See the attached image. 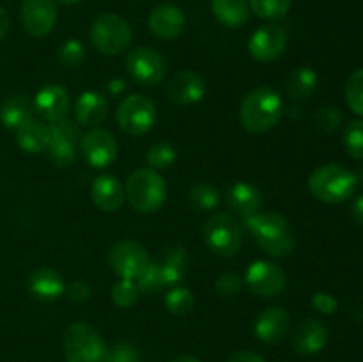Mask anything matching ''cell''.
Returning <instances> with one entry per match:
<instances>
[{"mask_svg":"<svg viewBox=\"0 0 363 362\" xmlns=\"http://www.w3.org/2000/svg\"><path fill=\"white\" fill-rule=\"evenodd\" d=\"M344 96H346L350 109L363 117V67L350 75L346 89H344Z\"/></svg>","mask_w":363,"mask_h":362,"instance_id":"obj_34","label":"cell"},{"mask_svg":"<svg viewBox=\"0 0 363 362\" xmlns=\"http://www.w3.org/2000/svg\"><path fill=\"white\" fill-rule=\"evenodd\" d=\"M152 263L156 265L158 272L162 273L165 286L179 284L188 275L191 265L186 248L179 247V245H170V247L160 251L158 256L152 259Z\"/></svg>","mask_w":363,"mask_h":362,"instance_id":"obj_18","label":"cell"},{"mask_svg":"<svg viewBox=\"0 0 363 362\" xmlns=\"http://www.w3.org/2000/svg\"><path fill=\"white\" fill-rule=\"evenodd\" d=\"M20 18L28 34L34 38H45L57 23L55 0H23Z\"/></svg>","mask_w":363,"mask_h":362,"instance_id":"obj_15","label":"cell"},{"mask_svg":"<svg viewBox=\"0 0 363 362\" xmlns=\"http://www.w3.org/2000/svg\"><path fill=\"white\" fill-rule=\"evenodd\" d=\"M137 286L140 290V293L144 295H158L160 291L165 287V283L162 279V273L158 272L155 263H149V266L145 268V272L138 277Z\"/></svg>","mask_w":363,"mask_h":362,"instance_id":"obj_37","label":"cell"},{"mask_svg":"<svg viewBox=\"0 0 363 362\" xmlns=\"http://www.w3.org/2000/svg\"><path fill=\"white\" fill-rule=\"evenodd\" d=\"M80 149L85 162L94 169H105V167L112 165L119 153L116 137L103 128H94V130L87 131L82 137Z\"/></svg>","mask_w":363,"mask_h":362,"instance_id":"obj_14","label":"cell"},{"mask_svg":"<svg viewBox=\"0 0 363 362\" xmlns=\"http://www.w3.org/2000/svg\"><path fill=\"white\" fill-rule=\"evenodd\" d=\"M69 92L59 84H46L34 98V112L45 123H59L69 112Z\"/></svg>","mask_w":363,"mask_h":362,"instance_id":"obj_16","label":"cell"},{"mask_svg":"<svg viewBox=\"0 0 363 362\" xmlns=\"http://www.w3.org/2000/svg\"><path fill=\"white\" fill-rule=\"evenodd\" d=\"M340 123H342V116H340V112L335 106H321L314 116L315 128L319 131H325V133L337 130L340 126Z\"/></svg>","mask_w":363,"mask_h":362,"instance_id":"obj_39","label":"cell"},{"mask_svg":"<svg viewBox=\"0 0 363 362\" xmlns=\"http://www.w3.org/2000/svg\"><path fill=\"white\" fill-rule=\"evenodd\" d=\"M291 329V316L282 307H268L257 316L254 334L261 343L277 344L287 336Z\"/></svg>","mask_w":363,"mask_h":362,"instance_id":"obj_20","label":"cell"},{"mask_svg":"<svg viewBox=\"0 0 363 362\" xmlns=\"http://www.w3.org/2000/svg\"><path fill=\"white\" fill-rule=\"evenodd\" d=\"M91 197L96 208H99L101 212H117L123 206L126 192H124L119 177H116L113 174H101L92 181Z\"/></svg>","mask_w":363,"mask_h":362,"instance_id":"obj_23","label":"cell"},{"mask_svg":"<svg viewBox=\"0 0 363 362\" xmlns=\"http://www.w3.org/2000/svg\"><path fill=\"white\" fill-rule=\"evenodd\" d=\"M170 362H202V361H199V358L195 357H190V355H181V357L172 358Z\"/></svg>","mask_w":363,"mask_h":362,"instance_id":"obj_48","label":"cell"},{"mask_svg":"<svg viewBox=\"0 0 363 362\" xmlns=\"http://www.w3.org/2000/svg\"><path fill=\"white\" fill-rule=\"evenodd\" d=\"M80 138V131L73 121L62 119L59 123L50 124L48 146L46 155L50 162L59 169H66L77 162V144Z\"/></svg>","mask_w":363,"mask_h":362,"instance_id":"obj_10","label":"cell"},{"mask_svg":"<svg viewBox=\"0 0 363 362\" xmlns=\"http://www.w3.org/2000/svg\"><path fill=\"white\" fill-rule=\"evenodd\" d=\"M116 117L123 131L130 135H144L155 126L156 105L147 96L131 94L121 102Z\"/></svg>","mask_w":363,"mask_h":362,"instance_id":"obj_8","label":"cell"},{"mask_svg":"<svg viewBox=\"0 0 363 362\" xmlns=\"http://www.w3.org/2000/svg\"><path fill=\"white\" fill-rule=\"evenodd\" d=\"M241 286H243V280H241V277L238 275V273L225 272L222 273V275H218V279H216L215 291L220 297L233 298L240 293Z\"/></svg>","mask_w":363,"mask_h":362,"instance_id":"obj_40","label":"cell"},{"mask_svg":"<svg viewBox=\"0 0 363 362\" xmlns=\"http://www.w3.org/2000/svg\"><path fill=\"white\" fill-rule=\"evenodd\" d=\"M225 202L229 209H233L236 215L247 219V216L254 215L261 209L262 194L255 185L247 183V181H238L227 192Z\"/></svg>","mask_w":363,"mask_h":362,"instance_id":"obj_24","label":"cell"},{"mask_svg":"<svg viewBox=\"0 0 363 362\" xmlns=\"http://www.w3.org/2000/svg\"><path fill=\"white\" fill-rule=\"evenodd\" d=\"M57 57L64 66L74 67L85 60V46L78 39H69L60 46Z\"/></svg>","mask_w":363,"mask_h":362,"instance_id":"obj_38","label":"cell"},{"mask_svg":"<svg viewBox=\"0 0 363 362\" xmlns=\"http://www.w3.org/2000/svg\"><path fill=\"white\" fill-rule=\"evenodd\" d=\"M126 71L140 85L152 87V85L162 84L163 78H165L167 62L162 53L156 52L155 48L140 46V48H135L128 53Z\"/></svg>","mask_w":363,"mask_h":362,"instance_id":"obj_11","label":"cell"},{"mask_svg":"<svg viewBox=\"0 0 363 362\" xmlns=\"http://www.w3.org/2000/svg\"><path fill=\"white\" fill-rule=\"evenodd\" d=\"M66 280L53 268H35L28 275V293L39 302H55L66 293Z\"/></svg>","mask_w":363,"mask_h":362,"instance_id":"obj_22","label":"cell"},{"mask_svg":"<svg viewBox=\"0 0 363 362\" xmlns=\"http://www.w3.org/2000/svg\"><path fill=\"white\" fill-rule=\"evenodd\" d=\"M147 163L151 169H169L176 162V149L170 142L160 141L147 149Z\"/></svg>","mask_w":363,"mask_h":362,"instance_id":"obj_33","label":"cell"},{"mask_svg":"<svg viewBox=\"0 0 363 362\" xmlns=\"http://www.w3.org/2000/svg\"><path fill=\"white\" fill-rule=\"evenodd\" d=\"M167 96L177 105H195L202 102L208 92L204 78L190 70L177 71L167 84Z\"/></svg>","mask_w":363,"mask_h":362,"instance_id":"obj_17","label":"cell"},{"mask_svg":"<svg viewBox=\"0 0 363 362\" xmlns=\"http://www.w3.org/2000/svg\"><path fill=\"white\" fill-rule=\"evenodd\" d=\"M14 131H16V141L21 151L28 153V155H38V153L46 151L50 126H46L45 121L32 117V119L18 126Z\"/></svg>","mask_w":363,"mask_h":362,"instance_id":"obj_27","label":"cell"},{"mask_svg":"<svg viewBox=\"0 0 363 362\" xmlns=\"http://www.w3.org/2000/svg\"><path fill=\"white\" fill-rule=\"evenodd\" d=\"M245 226L259 243V247L273 258H286L294 251V231L286 216L279 213H254L245 219Z\"/></svg>","mask_w":363,"mask_h":362,"instance_id":"obj_1","label":"cell"},{"mask_svg":"<svg viewBox=\"0 0 363 362\" xmlns=\"http://www.w3.org/2000/svg\"><path fill=\"white\" fill-rule=\"evenodd\" d=\"M312 307L318 312H323V314H335L337 309H339V302L333 295L318 291V293L312 295Z\"/></svg>","mask_w":363,"mask_h":362,"instance_id":"obj_42","label":"cell"},{"mask_svg":"<svg viewBox=\"0 0 363 362\" xmlns=\"http://www.w3.org/2000/svg\"><path fill=\"white\" fill-rule=\"evenodd\" d=\"M351 215H353L354 222L363 227V194L358 195V197L353 201V206H351Z\"/></svg>","mask_w":363,"mask_h":362,"instance_id":"obj_45","label":"cell"},{"mask_svg":"<svg viewBox=\"0 0 363 362\" xmlns=\"http://www.w3.org/2000/svg\"><path fill=\"white\" fill-rule=\"evenodd\" d=\"M287 46V31L279 23H268L259 27L248 41V52L259 62L277 60Z\"/></svg>","mask_w":363,"mask_h":362,"instance_id":"obj_13","label":"cell"},{"mask_svg":"<svg viewBox=\"0 0 363 362\" xmlns=\"http://www.w3.org/2000/svg\"><path fill=\"white\" fill-rule=\"evenodd\" d=\"M126 197L138 213L151 215L160 212L167 201V185L162 174L151 167L137 169L126 181Z\"/></svg>","mask_w":363,"mask_h":362,"instance_id":"obj_4","label":"cell"},{"mask_svg":"<svg viewBox=\"0 0 363 362\" xmlns=\"http://www.w3.org/2000/svg\"><path fill=\"white\" fill-rule=\"evenodd\" d=\"M66 293L71 302H85L89 297H91L92 291L87 280L77 279V280H71V283L67 284Z\"/></svg>","mask_w":363,"mask_h":362,"instance_id":"obj_43","label":"cell"},{"mask_svg":"<svg viewBox=\"0 0 363 362\" xmlns=\"http://www.w3.org/2000/svg\"><path fill=\"white\" fill-rule=\"evenodd\" d=\"M108 263L121 279L137 283L138 277L149 266L151 259H149V252L145 251L142 243L135 240H121L110 248Z\"/></svg>","mask_w":363,"mask_h":362,"instance_id":"obj_9","label":"cell"},{"mask_svg":"<svg viewBox=\"0 0 363 362\" xmlns=\"http://www.w3.org/2000/svg\"><path fill=\"white\" fill-rule=\"evenodd\" d=\"M307 185L318 201L326 204H340L354 194L358 177L339 163H325L311 174Z\"/></svg>","mask_w":363,"mask_h":362,"instance_id":"obj_3","label":"cell"},{"mask_svg":"<svg viewBox=\"0 0 363 362\" xmlns=\"http://www.w3.org/2000/svg\"><path fill=\"white\" fill-rule=\"evenodd\" d=\"M60 4H66V6H73V4H78L80 0H59Z\"/></svg>","mask_w":363,"mask_h":362,"instance_id":"obj_49","label":"cell"},{"mask_svg":"<svg viewBox=\"0 0 363 362\" xmlns=\"http://www.w3.org/2000/svg\"><path fill=\"white\" fill-rule=\"evenodd\" d=\"M344 148L354 160H363V119L351 121L344 130Z\"/></svg>","mask_w":363,"mask_h":362,"instance_id":"obj_35","label":"cell"},{"mask_svg":"<svg viewBox=\"0 0 363 362\" xmlns=\"http://www.w3.org/2000/svg\"><path fill=\"white\" fill-rule=\"evenodd\" d=\"M248 4L262 20H280L289 13L293 0H248Z\"/></svg>","mask_w":363,"mask_h":362,"instance_id":"obj_31","label":"cell"},{"mask_svg":"<svg viewBox=\"0 0 363 362\" xmlns=\"http://www.w3.org/2000/svg\"><path fill=\"white\" fill-rule=\"evenodd\" d=\"M91 41L103 55H119L130 46L133 32L130 23L116 13H103L91 27Z\"/></svg>","mask_w":363,"mask_h":362,"instance_id":"obj_6","label":"cell"},{"mask_svg":"<svg viewBox=\"0 0 363 362\" xmlns=\"http://www.w3.org/2000/svg\"><path fill=\"white\" fill-rule=\"evenodd\" d=\"M287 94L294 99V102H303L314 96L318 91L319 77L312 67L300 66L294 71H291L287 77Z\"/></svg>","mask_w":363,"mask_h":362,"instance_id":"obj_29","label":"cell"},{"mask_svg":"<svg viewBox=\"0 0 363 362\" xmlns=\"http://www.w3.org/2000/svg\"><path fill=\"white\" fill-rule=\"evenodd\" d=\"M195 305V297L188 287L184 286H176L165 295V307L167 311L172 312V314L181 316L186 314L194 309Z\"/></svg>","mask_w":363,"mask_h":362,"instance_id":"obj_32","label":"cell"},{"mask_svg":"<svg viewBox=\"0 0 363 362\" xmlns=\"http://www.w3.org/2000/svg\"><path fill=\"white\" fill-rule=\"evenodd\" d=\"M110 362H142L137 348L130 343H117L110 350Z\"/></svg>","mask_w":363,"mask_h":362,"instance_id":"obj_41","label":"cell"},{"mask_svg":"<svg viewBox=\"0 0 363 362\" xmlns=\"http://www.w3.org/2000/svg\"><path fill=\"white\" fill-rule=\"evenodd\" d=\"M108 116V99L98 91H85L78 96L74 117L82 126H98Z\"/></svg>","mask_w":363,"mask_h":362,"instance_id":"obj_25","label":"cell"},{"mask_svg":"<svg viewBox=\"0 0 363 362\" xmlns=\"http://www.w3.org/2000/svg\"><path fill=\"white\" fill-rule=\"evenodd\" d=\"M66 362H110V348L92 325L77 322L64 334Z\"/></svg>","mask_w":363,"mask_h":362,"instance_id":"obj_5","label":"cell"},{"mask_svg":"<svg viewBox=\"0 0 363 362\" xmlns=\"http://www.w3.org/2000/svg\"><path fill=\"white\" fill-rule=\"evenodd\" d=\"M245 283L252 293L262 298H273L280 295L286 287V272L279 265L266 259H257L250 263L245 273Z\"/></svg>","mask_w":363,"mask_h":362,"instance_id":"obj_12","label":"cell"},{"mask_svg":"<svg viewBox=\"0 0 363 362\" xmlns=\"http://www.w3.org/2000/svg\"><path fill=\"white\" fill-rule=\"evenodd\" d=\"M108 91L112 92V94H121V92L126 91V84H124L121 78H116V80H112L108 84Z\"/></svg>","mask_w":363,"mask_h":362,"instance_id":"obj_47","label":"cell"},{"mask_svg":"<svg viewBox=\"0 0 363 362\" xmlns=\"http://www.w3.org/2000/svg\"><path fill=\"white\" fill-rule=\"evenodd\" d=\"M284 114V102L272 87H257L241 102L240 121L250 133H266L277 126Z\"/></svg>","mask_w":363,"mask_h":362,"instance_id":"obj_2","label":"cell"},{"mask_svg":"<svg viewBox=\"0 0 363 362\" xmlns=\"http://www.w3.org/2000/svg\"><path fill=\"white\" fill-rule=\"evenodd\" d=\"M328 327L315 318H307L294 329L291 343L300 355H315L328 344Z\"/></svg>","mask_w":363,"mask_h":362,"instance_id":"obj_19","label":"cell"},{"mask_svg":"<svg viewBox=\"0 0 363 362\" xmlns=\"http://www.w3.org/2000/svg\"><path fill=\"white\" fill-rule=\"evenodd\" d=\"M138 295H140V290H138L135 280L121 279L117 280L112 287V300L117 307H123V309L131 307V305L137 304Z\"/></svg>","mask_w":363,"mask_h":362,"instance_id":"obj_36","label":"cell"},{"mask_svg":"<svg viewBox=\"0 0 363 362\" xmlns=\"http://www.w3.org/2000/svg\"><path fill=\"white\" fill-rule=\"evenodd\" d=\"M227 362H264V358L259 353L250 350H241L236 351L234 355H230V358Z\"/></svg>","mask_w":363,"mask_h":362,"instance_id":"obj_44","label":"cell"},{"mask_svg":"<svg viewBox=\"0 0 363 362\" xmlns=\"http://www.w3.org/2000/svg\"><path fill=\"white\" fill-rule=\"evenodd\" d=\"M202 238L213 254L233 258L241 247V231L229 213H213L202 227Z\"/></svg>","mask_w":363,"mask_h":362,"instance_id":"obj_7","label":"cell"},{"mask_svg":"<svg viewBox=\"0 0 363 362\" xmlns=\"http://www.w3.org/2000/svg\"><path fill=\"white\" fill-rule=\"evenodd\" d=\"M188 201L199 212H213L220 204V192L213 185L201 181V183H195L190 188Z\"/></svg>","mask_w":363,"mask_h":362,"instance_id":"obj_30","label":"cell"},{"mask_svg":"<svg viewBox=\"0 0 363 362\" xmlns=\"http://www.w3.org/2000/svg\"><path fill=\"white\" fill-rule=\"evenodd\" d=\"M211 9L216 20L229 28L243 27L250 16L248 0H211Z\"/></svg>","mask_w":363,"mask_h":362,"instance_id":"obj_28","label":"cell"},{"mask_svg":"<svg viewBox=\"0 0 363 362\" xmlns=\"http://www.w3.org/2000/svg\"><path fill=\"white\" fill-rule=\"evenodd\" d=\"M32 117H34V102L25 92H14L7 96V99L0 106V123L7 130H16Z\"/></svg>","mask_w":363,"mask_h":362,"instance_id":"obj_26","label":"cell"},{"mask_svg":"<svg viewBox=\"0 0 363 362\" xmlns=\"http://www.w3.org/2000/svg\"><path fill=\"white\" fill-rule=\"evenodd\" d=\"M7 32H9V16H7L6 9L0 6V41L6 38Z\"/></svg>","mask_w":363,"mask_h":362,"instance_id":"obj_46","label":"cell"},{"mask_svg":"<svg viewBox=\"0 0 363 362\" xmlns=\"http://www.w3.org/2000/svg\"><path fill=\"white\" fill-rule=\"evenodd\" d=\"M186 18L174 4H160L149 14V31L160 39H176L184 31Z\"/></svg>","mask_w":363,"mask_h":362,"instance_id":"obj_21","label":"cell"}]
</instances>
